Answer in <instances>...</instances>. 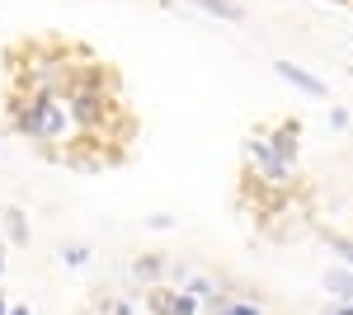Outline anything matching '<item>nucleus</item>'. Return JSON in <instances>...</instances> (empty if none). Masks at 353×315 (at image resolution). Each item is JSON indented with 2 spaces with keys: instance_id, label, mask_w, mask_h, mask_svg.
Listing matches in <instances>:
<instances>
[{
  "instance_id": "obj_1",
  "label": "nucleus",
  "mask_w": 353,
  "mask_h": 315,
  "mask_svg": "<svg viewBox=\"0 0 353 315\" xmlns=\"http://www.w3.org/2000/svg\"><path fill=\"white\" fill-rule=\"evenodd\" d=\"M66 99H57V94H28L24 113L14 118V132L28 136V141H57L61 132H66Z\"/></svg>"
},
{
  "instance_id": "obj_2",
  "label": "nucleus",
  "mask_w": 353,
  "mask_h": 315,
  "mask_svg": "<svg viewBox=\"0 0 353 315\" xmlns=\"http://www.w3.org/2000/svg\"><path fill=\"white\" fill-rule=\"evenodd\" d=\"M66 113H71V123L85 132H104L113 118V104L104 99V90H76L71 99H66Z\"/></svg>"
},
{
  "instance_id": "obj_3",
  "label": "nucleus",
  "mask_w": 353,
  "mask_h": 315,
  "mask_svg": "<svg viewBox=\"0 0 353 315\" xmlns=\"http://www.w3.org/2000/svg\"><path fill=\"white\" fill-rule=\"evenodd\" d=\"M245 156H250L254 165H259V170H264V179H269V184H288L292 165H283V160L273 156L269 136H250V141H245Z\"/></svg>"
},
{
  "instance_id": "obj_4",
  "label": "nucleus",
  "mask_w": 353,
  "mask_h": 315,
  "mask_svg": "<svg viewBox=\"0 0 353 315\" xmlns=\"http://www.w3.org/2000/svg\"><path fill=\"white\" fill-rule=\"evenodd\" d=\"M273 76L278 80H288L292 90H301V94H311V99H325L330 94V85L321 76H311L306 66H292V61H273Z\"/></svg>"
},
{
  "instance_id": "obj_5",
  "label": "nucleus",
  "mask_w": 353,
  "mask_h": 315,
  "mask_svg": "<svg viewBox=\"0 0 353 315\" xmlns=\"http://www.w3.org/2000/svg\"><path fill=\"white\" fill-rule=\"evenodd\" d=\"M297 136H301L297 118H288V123H278V128H273L269 146H273V156L283 160V165H297Z\"/></svg>"
},
{
  "instance_id": "obj_6",
  "label": "nucleus",
  "mask_w": 353,
  "mask_h": 315,
  "mask_svg": "<svg viewBox=\"0 0 353 315\" xmlns=\"http://www.w3.org/2000/svg\"><path fill=\"white\" fill-rule=\"evenodd\" d=\"M189 5H198L203 14H212V19H221V24H245L241 0H189Z\"/></svg>"
},
{
  "instance_id": "obj_7",
  "label": "nucleus",
  "mask_w": 353,
  "mask_h": 315,
  "mask_svg": "<svg viewBox=\"0 0 353 315\" xmlns=\"http://www.w3.org/2000/svg\"><path fill=\"white\" fill-rule=\"evenodd\" d=\"M212 315H264V306L254 301V292H236V296H221L217 306H208Z\"/></svg>"
},
{
  "instance_id": "obj_8",
  "label": "nucleus",
  "mask_w": 353,
  "mask_h": 315,
  "mask_svg": "<svg viewBox=\"0 0 353 315\" xmlns=\"http://www.w3.org/2000/svg\"><path fill=\"white\" fill-rule=\"evenodd\" d=\"M325 292L334 301H353V268H325Z\"/></svg>"
},
{
  "instance_id": "obj_9",
  "label": "nucleus",
  "mask_w": 353,
  "mask_h": 315,
  "mask_svg": "<svg viewBox=\"0 0 353 315\" xmlns=\"http://www.w3.org/2000/svg\"><path fill=\"white\" fill-rule=\"evenodd\" d=\"M184 287H189L193 296L203 301V306H217L221 296H226V292H221V283H212V278H203V273H189V283H184Z\"/></svg>"
},
{
  "instance_id": "obj_10",
  "label": "nucleus",
  "mask_w": 353,
  "mask_h": 315,
  "mask_svg": "<svg viewBox=\"0 0 353 315\" xmlns=\"http://www.w3.org/2000/svg\"><path fill=\"white\" fill-rule=\"evenodd\" d=\"M0 216H5V231H10V245H19V250H24V245H28V216H24L19 207H5Z\"/></svg>"
},
{
  "instance_id": "obj_11",
  "label": "nucleus",
  "mask_w": 353,
  "mask_h": 315,
  "mask_svg": "<svg viewBox=\"0 0 353 315\" xmlns=\"http://www.w3.org/2000/svg\"><path fill=\"white\" fill-rule=\"evenodd\" d=\"M161 273H170V263H165L161 254H141V259L132 263V278H141V283H156Z\"/></svg>"
},
{
  "instance_id": "obj_12",
  "label": "nucleus",
  "mask_w": 353,
  "mask_h": 315,
  "mask_svg": "<svg viewBox=\"0 0 353 315\" xmlns=\"http://www.w3.org/2000/svg\"><path fill=\"white\" fill-rule=\"evenodd\" d=\"M57 259L66 263V268H85V263H90V245H76V240H71V245L57 250Z\"/></svg>"
},
{
  "instance_id": "obj_13",
  "label": "nucleus",
  "mask_w": 353,
  "mask_h": 315,
  "mask_svg": "<svg viewBox=\"0 0 353 315\" xmlns=\"http://www.w3.org/2000/svg\"><path fill=\"white\" fill-rule=\"evenodd\" d=\"M325 245H330V250H334V254H339V259L353 268V240H349V236H325Z\"/></svg>"
},
{
  "instance_id": "obj_14",
  "label": "nucleus",
  "mask_w": 353,
  "mask_h": 315,
  "mask_svg": "<svg viewBox=\"0 0 353 315\" xmlns=\"http://www.w3.org/2000/svg\"><path fill=\"white\" fill-rule=\"evenodd\" d=\"M146 226H151V231H174V216L156 212V216H146Z\"/></svg>"
},
{
  "instance_id": "obj_15",
  "label": "nucleus",
  "mask_w": 353,
  "mask_h": 315,
  "mask_svg": "<svg viewBox=\"0 0 353 315\" xmlns=\"http://www.w3.org/2000/svg\"><path fill=\"white\" fill-rule=\"evenodd\" d=\"M330 128L344 132V128H349V113H344V108H330Z\"/></svg>"
},
{
  "instance_id": "obj_16",
  "label": "nucleus",
  "mask_w": 353,
  "mask_h": 315,
  "mask_svg": "<svg viewBox=\"0 0 353 315\" xmlns=\"http://www.w3.org/2000/svg\"><path fill=\"white\" fill-rule=\"evenodd\" d=\"M325 315H353V301H330Z\"/></svg>"
},
{
  "instance_id": "obj_17",
  "label": "nucleus",
  "mask_w": 353,
  "mask_h": 315,
  "mask_svg": "<svg viewBox=\"0 0 353 315\" xmlns=\"http://www.w3.org/2000/svg\"><path fill=\"white\" fill-rule=\"evenodd\" d=\"M10 315H33V311H28V306H10Z\"/></svg>"
},
{
  "instance_id": "obj_18",
  "label": "nucleus",
  "mask_w": 353,
  "mask_h": 315,
  "mask_svg": "<svg viewBox=\"0 0 353 315\" xmlns=\"http://www.w3.org/2000/svg\"><path fill=\"white\" fill-rule=\"evenodd\" d=\"M0 315H10V306H5V292H0Z\"/></svg>"
},
{
  "instance_id": "obj_19",
  "label": "nucleus",
  "mask_w": 353,
  "mask_h": 315,
  "mask_svg": "<svg viewBox=\"0 0 353 315\" xmlns=\"http://www.w3.org/2000/svg\"><path fill=\"white\" fill-rule=\"evenodd\" d=\"M0 273H5V245H0Z\"/></svg>"
}]
</instances>
